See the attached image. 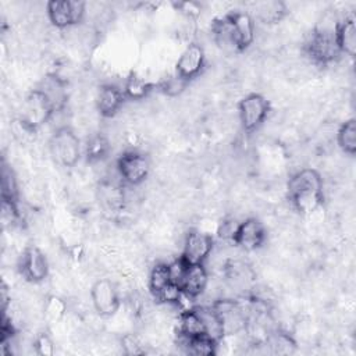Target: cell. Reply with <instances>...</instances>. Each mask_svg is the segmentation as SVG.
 Wrapping results in <instances>:
<instances>
[{"label":"cell","mask_w":356,"mask_h":356,"mask_svg":"<svg viewBox=\"0 0 356 356\" xmlns=\"http://www.w3.org/2000/svg\"><path fill=\"white\" fill-rule=\"evenodd\" d=\"M49 145L51 156L60 165L71 168L79 161L81 140L70 125L54 129Z\"/></svg>","instance_id":"1"},{"label":"cell","mask_w":356,"mask_h":356,"mask_svg":"<svg viewBox=\"0 0 356 356\" xmlns=\"http://www.w3.org/2000/svg\"><path fill=\"white\" fill-rule=\"evenodd\" d=\"M150 160L139 150L124 152L115 163V170L122 184L129 186H139L143 184L150 174Z\"/></svg>","instance_id":"2"},{"label":"cell","mask_w":356,"mask_h":356,"mask_svg":"<svg viewBox=\"0 0 356 356\" xmlns=\"http://www.w3.org/2000/svg\"><path fill=\"white\" fill-rule=\"evenodd\" d=\"M46 14L49 21L57 29H68L71 26L79 25L86 15V3L85 1H47Z\"/></svg>","instance_id":"3"},{"label":"cell","mask_w":356,"mask_h":356,"mask_svg":"<svg viewBox=\"0 0 356 356\" xmlns=\"http://www.w3.org/2000/svg\"><path fill=\"white\" fill-rule=\"evenodd\" d=\"M270 111L268 100L260 93H249L238 103V117L243 131H256L267 118Z\"/></svg>","instance_id":"4"},{"label":"cell","mask_w":356,"mask_h":356,"mask_svg":"<svg viewBox=\"0 0 356 356\" xmlns=\"http://www.w3.org/2000/svg\"><path fill=\"white\" fill-rule=\"evenodd\" d=\"M92 307L100 317L114 316L120 306L121 298L117 285L108 278H99L90 286Z\"/></svg>","instance_id":"5"},{"label":"cell","mask_w":356,"mask_h":356,"mask_svg":"<svg viewBox=\"0 0 356 356\" xmlns=\"http://www.w3.org/2000/svg\"><path fill=\"white\" fill-rule=\"evenodd\" d=\"M305 51L316 64H328L335 61L339 54L335 33L313 29L312 35L305 42Z\"/></svg>","instance_id":"6"},{"label":"cell","mask_w":356,"mask_h":356,"mask_svg":"<svg viewBox=\"0 0 356 356\" xmlns=\"http://www.w3.org/2000/svg\"><path fill=\"white\" fill-rule=\"evenodd\" d=\"M213 248L214 239L211 234L200 229H191L184 238L181 259L188 264H204L210 257Z\"/></svg>","instance_id":"7"},{"label":"cell","mask_w":356,"mask_h":356,"mask_svg":"<svg viewBox=\"0 0 356 356\" xmlns=\"http://www.w3.org/2000/svg\"><path fill=\"white\" fill-rule=\"evenodd\" d=\"M18 270L21 275L32 282L40 284L49 277V260L38 246H28L22 250L18 259Z\"/></svg>","instance_id":"8"},{"label":"cell","mask_w":356,"mask_h":356,"mask_svg":"<svg viewBox=\"0 0 356 356\" xmlns=\"http://www.w3.org/2000/svg\"><path fill=\"white\" fill-rule=\"evenodd\" d=\"M53 113L54 111H53L49 100L36 88L32 92H29L28 96L25 97V100L22 103V111L18 118L24 120L25 122H28L29 125H32L35 128H39L40 125L49 122Z\"/></svg>","instance_id":"9"},{"label":"cell","mask_w":356,"mask_h":356,"mask_svg":"<svg viewBox=\"0 0 356 356\" xmlns=\"http://www.w3.org/2000/svg\"><path fill=\"white\" fill-rule=\"evenodd\" d=\"M266 236L267 232L264 224L256 217H248L238 224L232 243L243 250L252 252L264 243Z\"/></svg>","instance_id":"10"},{"label":"cell","mask_w":356,"mask_h":356,"mask_svg":"<svg viewBox=\"0 0 356 356\" xmlns=\"http://www.w3.org/2000/svg\"><path fill=\"white\" fill-rule=\"evenodd\" d=\"M206 64V53L202 44L199 43H189L179 54L177 64H175V72L185 78L186 81H191L200 75Z\"/></svg>","instance_id":"11"},{"label":"cell","mask_w":356,"mask_h":356,"mask_svg":"<svg viewBox=\"0 0 356 356\" xmlns=\"http://www.w3.org/2000/svg\"><path fill=\"white\" fill-rule=\"evenodd\" d=\"M227 15L231 22L238 51L246 50L256 38V25L253 17L246 11H231Z\"/></svg>","instance_id":"12"},{"label":"cell","mask_w":356,"mask_h":356,"mask_svg":"<svg viewBox=\"0 0 356 356\" xmlns=\"http://www.w3.org/2000/svg\"><path fill=\"white\" fill-rule=\"evenodd\" d=\"M125 99V93L120 86L114 83H104L97 89L95 97L96 110L102 117L111 118L122 108Z\"/></svg>","instance_id":"13"},{"label":"cell","mask_w":356,"mask_h":356,"mask_svg":"<svg viewBox=\"0 0 356 356\" xmlns=\"http://www.w3.org/2000/svg\"><path fill=\"white\" fill-rule=\"evenodd\" d=\"M209 271L204 264H188L185 266L182 278L179 281V288L182 293L189 298H199L203 295L209 284Z\"/></svg>","instance_id":"14"},{"label":"cell","mask_w":356,"mask_h":356,"mask_svg":"<svg viewBox=\"0 0 356 356\" xmlns=\"http://www.w3.org/2000/svg\"><path fill=\"white\" fill-rule=\"evenodd\" d=\"M321 174L314 168H300L288 181L286 195L292 196L303 191H323Z\"/></svg>","instance_id":"15"},{"label":"cell","mask_w":356,"mask_h":356,"mask_svg":"<svg viewBox=\"0 0 356 356\" xmlns=\"http://www.w3.org/2000/svg\"><path fill=\"white\" fill-rule=\"evenodd\" d=\"M335 40L342 54L355 57L356 53V24L353 17L341 19L335 29Z\"/></svg>","instance_id":"16"},{"label":"cell","mask_w":356,"mask_h":356,"mask_svg":"<svg viewBox=\"0 0 356 356\" xmlns=\"http://www.w3.org/2000/svg\"><path fill=\"white\" fill-rule=\"evenodd\" d=\"M193 309L196 310V313L203 324L204 334L218 342L224 337V328H222V323L220 320L218 313L214 310V307L211 305L193 306Z\"/></svg>","instance_id":"17"},{"label":"cell","mask_w":356,"mask_h":356,"mask_svg":"<svg viewBox=\"0 0 356 356\" xmlns=\"http://www.w3.org/2000/svg\"><path fill=\"white\" fill-rule=\"evenodd\" d=\"M153 85L139 74H131L122 86L127 99L131 100H143L152 92Z\"/></svg>","instance_id":"18"},{"label":"cell","mask_w":356,"mask_h":356,"mask_svg":"<svg viewBox=\"0 0 356 356\" xmlns=\"http://www.w3.org/2000/svg\"><path fill=\"white\" fill-rule=\"evenodd\" d=\"M256 17L264 24H277L286 14V6L282 1L256 3Z\"/></svg>","instance_id":"19"},{"label":"cell","mask_w":356,"mask_h":356,"mask_svg":"<svg viewBox=\"0 0 356 356\" xmlns=\"http://www.w3.org/2000/svg\"><path fill=\"white\" fill-rule=\"evenodd\" d=\"M337 143L346 154L356 153V121L353 118L342 122L337 131Z\"/></svg>","instance_id":"20"},{"label":"cell","mask_w":356,"mask_h":356,"mask_svg":"<svg viewBox=\"0 0 356 356\" xmlns=\"http://www.w3.org/2000/svg\"><path fill=\"white\" fill-rule=\"evenodd\" d=\"M171 281V274H170V266L165 261H157L149 271V289L156 296L164 286H167Z\"/></svg>","instance_id":"21"},{"label":"cell","mask_w":356,"mask_h":356,"mask_svg":"<svg viewBox=\"0 0 356 356\" xmlns=\"http://www.w3.org/2000/svg\"><path fill=\"white\" fill-rule=\"evenodd\" d=\"M110 150V142L108 139L102 134H95L86 139V157L90 163H99L103 161V159L107 156Z\"/></svg>","instance_id":"22"},{"label":"cell","mask_w":356,"mask_h":356,"mask_svg":"<svg viewBox=\"0 0 356 356\" xmlns=\"http://www.w3.org/2000/svg\"><path fill=\"white\" fill-rule=\"evenodd\" d=\"M18 179L11 167L3 164L1 167V199L11 203H18Z\"/></svg>","instance_id":"23"},{"label":"cell","mask_w":356,"mask_h":356,"mask_svg":"<svg viewBox=\"0 0 356 356\" xmlns=\"http://www.w3.org/2000/svg\"><path fill=\"white\" fill-rule=\"evenodd\" d=\"M43 313L50 323H58L67 314V302L60 296L50 295L43 303Z\"/></svg>","instance_id":"24"},{"label":"cell","mask_w":356,"mask_h":356,"mask_svg":"<svg viewBox=\"0 0 356 356\" xmlns=\"http://www.w3.org/2000/svg\"><path fill=\"white\" fill-rule=\"evenodd\" d=\"M189 81H186L185 78L179 76L177 72L174 75H170L167 78H164L160 82V89L164 95L167 96H178L179 93H182L185 90V88L188 86Z\"/></svg>","instance_id":"25"},{"label":"cell","mask_w":356,"mask_h":356,"mask_svg":"<svg viewBox=\"0 0 356 356\" xmlns=\"http://www.w3.org/2000/svg\"><path fill=\"white\" fill-rule=\"evenodd\" d=\"M33 348L38 355L42 356H51L54 353V342L47 334H40L33 341Z\"/></svg>","instance_id":"26"},{"label":"cell","mask_w":356,"mask_h":356,"mask_svg":"<svg viewBox=\"0 0 356 356\" xmlns=\"http://www.w3.org/2000/svg\"><path fill=\"white\" fill-rule=\"evenodd\" d=\"M121 346H122L124 352L128 353V355H138V353H143L145 352L142 349V342L134 334L124 335L122 339H121Z\"/></svg>","instance_id":"27"}]
</instances>
